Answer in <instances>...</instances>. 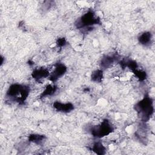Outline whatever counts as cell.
Wrapping results in <instances>:
<instances>
[{
    "label": "cell",
    "mask_w": 155,
    "mask_h": 155,
    "mask_svg": "<svg viewBox=\"0 0 155 155\" xmlns=\"http://www.w3.org/2000/svg\"><path fill=\"white\" fill-rule=\"evenodd\" d=\"M30 89L27 86L15 84L8 89L6 96L11 101L21 103L24 102L28 97Z\"/></svg>",
    "instance_id": "1"
},
{
    "label": "cell",
    "mask_w": 155,
    "mask_h": 155,
    "mask_svg": "<svg viewBox=\"0 0 155 155\" xmlns=\"http://www.w3.org/2000/svg\"><path fill=\"white\" fill-rule=\"evenodd\" d=\"M135 110L143 121L148 120L154 111L152 99L148 96H145L136 104Z\"/></svg>",
    "instance_id": "2"
},
{
    "label": "cell",
    "mask_w": 155,
    "mask_h": 155,
    "mask_svg": "<svg viewBox=\"0 0 155 155\" xmlns=\"http://www.w3.org/2000/svg\"><path fill=\"white\" fill-rule=\"evenodd\" d=\"M100 22L99 18L96 17L93 11H88L84 14L76 23V26L78 28H90V27L99 24Z\"/></svg>",
    "instance_id": "3"
},
{
    "label": "cell",
    "mask_w": 155,
    "mask_h": 155,
    "mask_svg": "<svg viewBox=\"0 0 155 155\" xmlns=\"http://www.w3.org/2000/svg\"><path fill=\"white\" fill-rule=\"evenodd\" d=\"M113 131V127L108 120H104L101 124L92 127L90 131L93 136L101 138L108 136Z\"/></svg>",
    "instance_id": "4"
},
{
    "label": "cell",
    "mask_w": 155,
    "mask_h": 155,
    "mask_svg": "<svg viewBox=\"0 0 155 155\" xmlns=\"http://www.w3.org/2000/svg\"><path fill=\"white\" fill-rule=\"evenodd\" d=\"M67 71V67L61 63H57L54 66L53 70L49 76L50 80L52 82L57 81L59 78L62 76Z\"/></svg>",
    "instance_id": "5"
},
{
    "label": "cell",
    "mask_w": 155,
    "mask_h": 155,
    "mask_svg": "<svg viewBox=\"0 0 155 155\" xmlns=\"http://www.w3.org/2000/svg\"><path fill=\"white\" fill-rule=\"evenodd\" d=\"M119 57L116 54L113 53L107 54L102 58L101 61V66L104 68H107L111 67L114 62H117Z\"/></svg>",
    "instance_id": "6"
},
{
    "label": "cell",
    "mask_w": 155,
    "mask_h": 155,
    "mask_svg": "<svg viewBox=\"0 0 155 155\" xmlns=\"http://www.w3.org/2000/svg\"><path fill=\"white\" fill-rule=\"evenodd\" d=\"M53 107L58 111L63 113H69L74 109V105L71 103H62L56 101L53 104Z\"/></svg>",
    "instance_id": "7"
},
{
    "label": "cell",
    "mask_w": 155,
    "mask_h": 155,
    "mask_svg": "<svg viewBox=\"0 0 155 155\" xmlns=\"http://www.w3.org/2000/svg\"><path fill=\"white\" fill-rule=\"evenodd\" d=\"M50 71L46 68H36L32 72L31 76L36 81H41L50 76Z\"/></svg>",
    "instance_id": "8"
},
{
    "label": "cell",
    "mask_w": 155,
    "mask_h": 155,
    "mask_svg": "<svg viewBox=\"0 0 155 155\" xmlns=\"http://www.w3.org/2000/svg\"><path fill=\"white\" fill-rule=\"evenodd\" d=\"M152 35L150 32L145 31L140 35L138 38L139 42L143 45H148L151 42Z\"/></svg>",
    "instance_id": "9"
},
{
    "label": "cell",
    "mask_w": 155,
    "mask_h": 155,
    "mask_svg": "<svg viewBox=\"0 0 155 155\" xmlns=\"http://www.w3.org/2000/svg\"><path fill=\"white\" fill-rule=\"evenodd\" d=\"M91 150L97 154H104L106 151L105 147L99 141L93 143L91 147Z\"/></svg>",
    "instance_id": "10"
},
{
    "label": "cell",
    "mask_w": 155,
    "mask_h": 155,
    "mask_svg": "<svg viewBox=\"0 0 155 155\" xmlns=\"http://www.w3.org/2000/svg\"><path fill=\"white\" fill-rule=\"evenodd\" d=\"M56 91V87L54 85H48L45 89L44 90V91H42L41 97H44L47 96H51L52 94H53Z\"/></svg>",
    "instance_id": "11"
},
{
    "label": "cell",
    "mask_w": 155,
    "mask_h": 155,
    "mask_svg": "<svg viewBox=\"0 0 155 155\" xmlns=\"http://www.w3.org/2000/svg\"><path fill=\"white\" fill-rule=\"evenodd\" d=\"M44 139H45V136L44 135H41V134H33L30 135L28 137L29 141L33 142L37 144H40L43 142Z\"/></svg>",
    "instance_id": "12"
},
{
    "label": "cell",
    "mask_w": 155,
    "mask_h": 155,
    "mask_svg": "<svg viewBox=\"0 0 155 155\" xmlns=\"http://www.w3.org/2000/svg\"><path fill=\"white\" fill-rule=\"evenodd\" d=\"M103 78V73L102 70H97L92 73L91 74V80L94 82H99L102 81Z\"/></svg>",
    "instance_id": "13"
},
{
    "label": "cell",
    "mask_w": 155,
    "mask_h": 155,
    "mask_svg": "<svg viewBox=\"0 0 155 155\" xmlns=\"http://www.w3.org/2000/svg\"><path fill=\"white\" fill-rule=\"evenodd\" d=\"M66 44V41L64 38H59L57 41V45L59 47H62Z\"/></svg>",
    "instance_id": "14"
}]
</instances>
